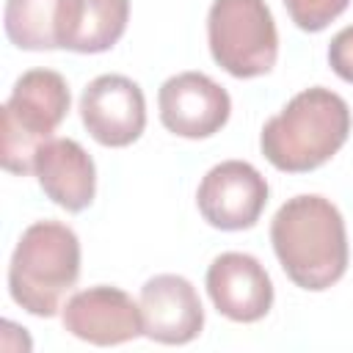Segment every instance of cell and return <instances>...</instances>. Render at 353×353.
Returning <instances> with one entry per match:
<instances>
[{"label":"cell","mask_w":353,"mask_h":353,"mask_svg":"<svg viewBox=\"0 0 353 353\" xmlns=\"http://www.w3.org/2000/svg\"><path fill=\"white\" fill-rule=\"evenodd\" d=\"M61 320L72 336L99 347L124 345L143 334L141 306L124 290L108 284L74 292L66 301Z\"/></svg>","instance_id":"9c48e42d"},{"label":"cell","mask_w":353,"mask_h":353,"mask_svg":"<svg viewBox=\"0 0 353 353\" xmlns=\"http://www.w3.org/2000/svg\"><path fill=\"white\" fill-rule=\"evenodd\" d=\"M212 306L234 323H256L273 306V281L262 262L243 251H226L207 268Z\"/></svg>","instance_id":"8fae6325"},{"label":"cell","mask_w":353,"mask_h":353,"mask_svg":"<svg viewBox=\"0 0 353 353\" xmlns=\"http://www.w3.org/2000/svg\"><path fill=\"white\" fill-rule=\"evenodd\" d=\"M80 279V240L61 221L30 223L8 262V292L33 317H52Z\"/></svg>","instance_id":"3957f363"},{"label":"cell","mask_w":353,"mask_h":353,"mask_svg":"<svg viewBox=\"0 0 353 353\" xmlns=\"http://www.w3.org/2000/svg\"><path fill=\"white\" fill-rule=\"evenodd\" d=\"M350 135L347 102L323 85L295 94L265 121L259 149L268 163L287 174H306L328 163Z\"/></svg>","instance_id":"7a4b0ae2"},{"label":"cell","mask_w":353,"mask_h":353,"mask_svg":"<svg viewBox=\"0 0 353 353\" xmlns=\"http://www.w3.org/2000/svg\"><path fill=\"white\" fill-rule=\"evenodd\" d=\"M143 336L160 345H188L204 328V309L196 287L176 273L152 276L141 287Z\"/></svg>","instance_id":"30bf717a"},{"label":"cell","mask_w":353,"mask_h":353,"mask_svg":"<svg viewBox=\"0 0 353 353\" xmlns=\"http://www.w3.org/2000/svg\"><path fill=\"white\" fill-rule=\"evenodd\" d=\"M72 105L66 80L52 69L25 72L3 105L0 160L11 174H30L41 143L52 138Z\"/></svg>","instance_id":"277c9868"},{"label":"cell","mask_w":353,"mask_h":353,"mask_svg":"<svg viewBox=\"0 0 353 353\" xmlns=\"http://www.w3.org/2000/svg\"><path fill=\"white\" fill-rule=\"evenodd\" d=\"M33 174L44 196L66 212H83L97 193V168L91 154L72 138H50L39 146Z\"/></svg>","instance_id":"7c38bea8"},{"label":"cell","mask_w":353,"mask_h":353,"mask_svg":"<svg viewBox=\"0 0 353 353\" xmlns=\"http://www.w3.org/2000/svg\"><path fill=\"white\" fill-rule=\"evenodd\" d=\"M347 3L350 0H284L290 19L306 33H320L328 28L347 8Z\"/></svg>","instance_id":"9a60e30c"},{"label":"cell","mask_w":353,"mask_h":353,"mask_svg":"<svg viewBox=\"0 0 353 353\" xmlns=\"http://www.w3.org/2000/svg\"><path fill=\"white\" fill-rule=\"evenodd\" d=\"M80 119L97 143L110 149L130 146L146 127L143 91L124 74H99L83 88Z\"/></svg>","instance_id":"52a82bcc"},{"label":"cell","mask_w":353,"mask_h":353,"mask_svg":"<svg viewBox=\"0 0 353 353\" xmlns=\"http://www.w3.org/2000/svg\"><path fill=\"white\" fill-rule=\"evenodd\" d=\"M130 0H66L61 50L94 55L110 50L127 30Z\"/></svg>","instance_id":"4fadbf2b"},{"label":"cell","mask_w":353,"mask_h":353,"mask_svg":"<svg viewBox=\"0 0 353 353\" xmlns=\"http://www.w3.org/2000/svg\"><path fill=\"white\" fill-rule=\"evenodd\" d=\"M66 0H6L3 28L14 47L41 52L61 50V22Z\"/></svg>","instance_id":"5bb4252c"},{"label":"cell","mask_w":353,"mask_h":353,"mask_svg":"<svg viewBox=\"0 0 353 353\" xmlns=\"http://www.w3.org/2000/svg\"><path fill=\"white\" fill-rule=\"evenodd\" d=\"M196 204L210 226L221 232H243L259 221L268 204V182L251 163L223 160L204 174L196 190Z\"/></svg>","instance_id":"8992f818"},{"label":"cell","mask_w":353,"mask_h":353,"mask_svg":"<svg viewBox=\"0 0 353 353\" xmlns=\"http://www.w3.org/2000/svg\"><path fill=\"white\" fill-rule=\"evenodd\" d=\"M160 121L168 132L179 138H210L215 135L232 113V99L223 85H218L204 72H179L160 85L157 94Z\"/></svg>","instance_id":"ba28073f"},{"label":"cell","mask_w":353,"mask_h":353,"mask_svg":"<svg viewBox=\"0 0 353 353\" xmlns=\"http://www.w3.org/2000/svg\"><path fill=\"white\" fill-rule=\"evenodd\" d=\"M328 63L336 77L353 83V25L342 28L328 44Z\"/></svg>","instance_id":"2e32d148"},{"label":"cell","mask_w":353,"mask_h":353,"mask_svg":"<svg viewBox=\"0 0 353 353\" xmlns=\"http://www.w3.org/2000/svg\"><path fill=\"white\" fill-rule=\"evenodd\" d=\"M270 243L287 279L309 292L334 287L347 270L345 218L317 193L287 199L270 221Z\"/></svg>","instance_id":"6da1fadb"},{"label":"cell","mask_w":353,"mask_h":353,"mask_svg":"<svg viewBox=\"0 0 353 353\" xmlns=\"http://www.w3.org/2000/svg\"><path fill=\"white\" fill-rule=\"evenodd\" d=\"M207 41L212 61L240 80L268 74L279 58V33L265 0H212Z\"/></svg>","instance_id":"5b68a950"}]
</instances>
